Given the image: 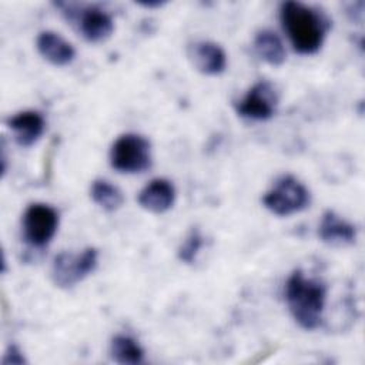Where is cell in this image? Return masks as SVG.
<instances>
[{
	"label": "cell",
	"instance_id": "18",
	"mask_svg": "<svg viewBox=\"0 0 365 365\" xmlns=\"http://www.w3.org/2000/svg\"><path fill=\"white\" fill-rule=\"evenodd\" d=\"M1 364L3 365H23V364H26V358H24L23 352L19 349V346L10 345L4 352Z\"/></svg>",
	"mask_w": 365,
	"mask_h": 365
},
{
	"label": "cell",
	"instance_id": "6",
	"mask_svg": "<svg viewBox=\"0 0 365 365\" xmlns=\"http://www.w3.org/2000/svg\"><path fill=\"white\" fill-rule=\"evenodd\" d=\"M58 228V212L43 202L29 205L23 214V237L36 248L47 245Z\"/></svg>",
	"mask_w": 365,
	"mask_h": 365
},
{
	"label": "cell",
	"instance_id": "4",
	"mask_svg": "<svg viewBox=\"0 0 365 365\" xmlns=\"http://www.w3.org/2000/svg\"><path fill=\"white\" fill-rule=\"evenodd\" d=\"M309 191L292 175L279 177L274 187L262 197V204L272 214L287 217L309 205Z\"/></svg>",
	"mask_w": 365,
	"mask_h": 365
},
{
	"label": "cell",
	"instance_id": "8",
	"mask_svg": "<svg viewBox=\"0 0 365 365\" xmlns=\"http://www.w3.org/2000/svg\"><path fill=\"white\" fill-rule=\"evenodd\" d=\"M278 104V94L269 81H259L254 84L244 98L238 103L237 111L241 117L264 121L275 114Z\"/></svg>",
	"mask_w": 365,
	"mask_h": 365
},
{
	"label": "cell",
	"instance_id": "2",
	"mask_svg": "<svg viewBox=\"0 0 365 365\" xmlns=\"http://www.w3.org/2000/svg\"><path fill=\"white\" fill-rule=\"evenodd\" d=\"M327 299V287L315 278H307L301 269L294 271L285 282V301L292 318L304 329L321 325Z\"/></svg>",
	"mask_w": 365,
	"mask_h": 365
},
{
	"label": "cell",
	"instance_id": "15",
	"mask_svg": "<svg viewBox=\"0 0 365 365\" xmlns=\"http://www.w3.org/2000/svg\"><path fill=\"white\" fill-rule=\"evenodd\" d=\"M111 358L121 365H137L144 359V351L140 344L128 335H115L110 344Z\"/></svg>",
	"mask_w": 365,
	"mask_h": 365
},
{
	"label": "cell",
	"instance_id": "9",
	"mask_svg": "<svg viewBox=\"0 0 365 365\" xmlns=\"http://www.w3.org/2000/svg\"><path fill=\"white\" fill-rule=\"evenodd\" d=\"M188 57L194 67L207 76H217L227 67L225 51L214 41H195L188 47Z\"/></svg>",
	"mask_w": 365,
	"mask_h": 365
},
{
	"label": "cell",
	"instance_id": "12",
	"mask_svg": "<svg viewBox=\"0 0 365 365\" xmlns=\"http://www.w3.org/2000/svg\"><path fill=\"white\" fill-rule=\"evenodd\" d=\"M7 125L13 131L14 140L19 145L30 147L41 137L46 123L38 111L27 110L10 117L7 120Z\"/></svg>",
	"mask_w": 365,
	"mask_h": 365
},
{
	"label": "cell",
	"instance_id": "1",
	"mask_svg": "<svg viewBox=\"0 0 365 365\" xmlns=\"http://www.w3.org/2000/svg\"><path fill=\"white\" fill-rule=\"evenodd\" d=\"M279 20L294 50L299 54L317 53L329 27L327 17L317 9L301 1H284Z\"/></svg>",
	"mask_w": 365,
	"mask_h": 365
},
{
	"label": "cell",
	"instance_id": "17",
	"mask_svg": "<svg viewBox=\"0 0 365 365\" xmlns=\"http://www.w3.org/2000/svg\"><path fill=\"white\" fill-rule=\"evenodd\" d=\"M201 245L202 237L197 228H192L178 248V258L185 264H191L195 259V255L198 254Z\"/></svg>",
	"mask_w": 365,
	"mask_h": 365
},
{
	"label": "cell",
	"instance_id": "11",
	"mask_svg": "<svg viewBox=\"0 0 365 365\" xmlns=\"http://www.w3.org/2000/svg\"><path fill=\"white\" fill-rule=\"evenodd\" d=\"M175 201V188L165 178L151 180L138 194V204L154 214L168 211Z\"/></svg>",
	"mask_w": 365,
	"mask_h": 365
},
{
	"label": "cell",
	"instance_id": "14",
	"mask_svg": "<svg viewBox=\"0 0 365 365\" xmlns=\"http://www.w3.org/2000/svg\"><path fill=\"white\" fill-rule=\"evenodd\" d=\"M254 50L261 60L271 66H281L287 58V51L281 37L272 30H259L254 37Z\"/></svg>",
	"mask_w": 365,
	"mask_h": 365
},
{
	"label": "cell",
	"instance_id": "3",
	"mask_svg": "<svg viewBox=\"0 0 365 365\" xmlns=\"http://www.w3.org/2000/svg\"><path fill=\"white\" fill-rule=\"evenodd\" d=\"M110 164L124 174L144 173L151 167V144L135 133L120 135L111 145Z\"/></svg>",
	"mask_w": 365,
	"mask_h": 365
},
{
	"label": "cell",
	"instance_id": "16",
	"mask_svg": "<svg viewBox=\"0 0 365 365\" xmlns=\"http://www.w3.org/2000/svg\"><path fill=\"white\" fill-rule=\"evenodd\" d=\"M91 200L104 211L113 212L118 210L124 202V195L118 187L107 180H96L90 188Z\"/></svg>",
	"mask_w": 365,
	"mask_h": 365
},
{
	"label": "cell",
	"instance_id": "7",
	"mask_svg": "<svg viewBox=\"0 0 365 365\" xmlns=\"http://www.w3.org/2000/svg\"><path fill=\"white\" fill-rule=\"evenodd\" d=\"M64 14L70 21H76L81 36L90 43H100L107 40L114 30V21L111 16L98 6H86V7H71L61 4Z\"/></svg>",
	"mask_w": 365,
	"mask_h": 365
},
{
	"label": "cell",
	"instance_id": "10",
	"mask_svg": "<svg viewBox=\"0 0 365 365\" xmlns=\"http://www.w3.org/2000/svg\"><path fill=\"white\" fill-rule=\"evenodd\" d=\"M318 235L322 242L331 247H346L355 242L356 228L334 211L328 210L321 218Z\"/></svg>",
	"mask_w": 365,
	"mask_h": 365
},
{
	"label": "cell",
	"instance_id": "13",
	"mask_svg": "<svg viewBox=\"0 0 365 365\" xmlns=\"http://www.w3.org/2000/svg\"><path fill=\"white\" fill-rule=\"evenodd\" d=\"M36 47L48 63L58 67L70 64L76 57L74 47L60 34L50 30L41 31L37 36Z\"/></svg>",
	"mask_w": 365,
	"mask_h": 365
},
{
	"label": "cell",
	"instance_id": "5",
	"mask_svg": "<svg viewBox=\"0 0 365 365\" xmlns=\"http://www.w3.org/2000/svg\"><path fill=\"white\" fill-rule=\"evenodd\" d=\"M98 264V251L88 247L81 254L60 252L54 257L51 265V279L60 288H71L87 275H90Z\"/></svg>",
	"mask_w": 365,
	"mask_h": 365
}]
</instances>
